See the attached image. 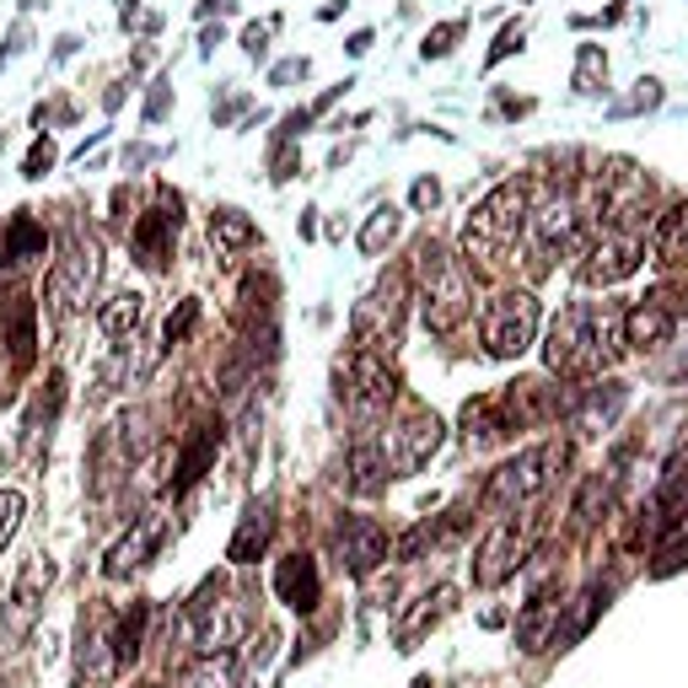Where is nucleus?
I'll return each mask as SVG.
<instances>
[{
    "mask_svg": "<svg viewBox=\"0 0 688 688\" xmlns=\"http://www.w3.org/2000/svg\"><path fill=\"white\" fill-rule=\"evenodd\" d=\"M178 226H183V200L167 183H157V204L146 215H135V232H129V247H135L140 269H167L172 243H178Z\"/></svg>",
    "mask_w": 688,
    "mask_h": 688,
    "instance_id": "nucleus-14",
    "label": "nucleus"
},
{
    "mask_svg": "<svg viewBox=\"0 0 688 688\" xmlns=\"http://www.w3.org/2000/svg\"><path fill=\"white\" fill-rule=\"evenodd\" d=\"M269 538H275V506H269V500H253L243 511V527H237L232 543H226V560H232V565H253V560L269 549Z\"/></svg>",
    "mask_w": 688,
    "mask_h": 688,
    "instance_id": "nucleus-22",
    "label": "nucleus"
},
{
    "mask_svg": "<svg viewBox=\"0 0 688 688\" xmlns=\"http://www.w3.org/2000/svg\"><path fill=\"white\" fill-rule=\"evenodd\" d=\"M442 436L446 425L431 414L425 404H409L404 420L382 436V446H388V468H393V479H409V474H420L436 452H442Z\"/></svg>",
    "mask_w": 688,
    "mask_h": 688,
    "instance_id": "nucleus-11",
    "label": "nucleus"
},
{
    "mask_svg": "<svg viewBox=\"0 0 688 688\" xmlns=\"http://www.w3.org/2000/svg\"><path fill=\"white\" fill-rule=\"evenodd\" d=\"M76 49H82V39H76V33H65V39L54 43V60H71Z\"/></svg>",
    "mask_w": 688,
    "mask_h": 688,
    "instance_id": "nucleus-49",
    "label": "nucleus"
},
{
    "mask_svg": "<svg viewBox=\"0 0 688 688\" xmlns=\"http://www.w3.org/2000/svg\"><path fill=\"white\" fill-rule=\"evenodd\" d=\"M661 103V82H641V92L629 103H618V114H641V108H656Z\"/></svg>",
    "mask_w": 688,
    "mask_h": 688,
    "instance_id": "nucleus-43",
    "label": "nucleus"
},
{
    "mask_svg": "<svg viewBox=\"0 0 688 688\" xmlns=\"http://www.w3.org/2000/svg\"><path fill=\"white\" fill-rule=\"evenodd\" d=\"M6 324H11V361L28 371V366H33V345H39V339H33V301H17V307L6 313Z\"/></svg>",
    "mask_w": 688,
    "mask_h": 688,
    "instance_id": "nucleus-35",
    "label": "nucleus"
},
{
    "mask_svg": "<svg viewBox=\"0 0 688 688\" xmlns=\"http://www.w3.org/2000/svg\"><path fill=\"white\" fill-rule=\"evenodd\" d=\"M146 318V296L140 290H114L103 307H97V328L108 334V339H129L135 328Z\"/></svg>",
    "mask_w": 688,
    "mask_h": 688,
    "instance_id": "nucleus-29",
    "label": "nucleus"
},
{
    "mask_svg": "<svg viewBox=\"0 0 688 688\" xmlns=\"http://www.w3.org/2000/svg\"><path fill=\"white\" fill-rule=\"evenodd\" d=\"M114 673H119L114 641H108L97 624H82V678H76V688H108Z\"/></svg>",
    "mask_w": 688,
    "mask_h": 688,
    "instance_id": "nucleus-26",
    "label": "nucleus"
},
{
    "mask_svg": "<svg viewBox=\"0 0 688 688\" xmlns=\"http://www.w3.org/2000/svg\"><path fill=\"white\" fill-rule=\"evenodd\" d=\"M43 253H49V232L33 221V210H17L6 226H0V269L6 275H22L33 269Z\"/></svg>",
    "mask_w": 688,
    "mask_h": 688,
    "instance_id": "nucleus-20",
    "label": "nucleus"
},
{
    "mask_svg": "<svg viewBox=\"0 0 688 688\" xmlns=\"http://www.w3.org/2000/svg\"><path fill=\"white\" fill-rule=\"evenodd\" d=\"M613 485H618V474H592V479L581 485L575 506H570V517H575V527H581V532H586V527H597V517H603L607 500H613Z\"/></svg>",
    "mask_w": 688,
    "mask_h": 688,
    "instance_id": "nucleus-33",
    "label": "nucleus"
},
{
    "mask_svg": "<svg viewBox=\"0 0 688 688\" xmlns=\"http://www.w3.org/2000/svg\"><path fill=\"white\" fill-rule=\"evenodd\" d=\"M157 157H162L157 146H129V151H124V162L129 167H146V162H157Z\"/></svg>",
    "mask_w": 688,
    "mask_h": 688,
    "instance_id": "nucleus-48",
    "label": "nucleus"
},
{
    "mask_svg": "<svg viewBox=\"0 0 688 688\" xmlns=\"http://www.w3.org/2000/svg\"><path fill=\"white\" fill-rule=\"evenodd\" d=\"M194 324H200V301H194V296H189V301H183V307H178V313H172V318H167L162 339H167V345H183V339H189V334H194Z\"/></svg>",
    "mask_w": 688,
    "mask_h": 688,
    "instance_id": "nucleus-38",
    "label": "nucleus"
},
{
    "mask_svg": "<svg viewBox=\"0 0 688 688\" xmlns=\"http://www.w3.org/2000/svg\"><path fill=\"white\" fill-rule=\"evenodd\" d=\"M167 103H172V86H167V82H157V86H151V103H146V124H157V119H162V114H167Z\"/></svg>",
    "mask_w": 688,
    "mask_h": 688,
    "instance_id": "nucleus-47",
    "label": "nucleus"
},
{
    "mask_svg": "<svg viewBox=\"0 0 688 688\" xmlns=\"http://www.w3.org/2000/svg\"><path fill=\"white\" fill-rule=\"evenodd\" d=\"M135 688H162V684H135Z\"/></svg>",
    "mask_w": 688,
    "mask_h": 688,
    "instance_id": "nucleus-51",
    "label": "nucleus"
},
{
    "mask_svg": "<svg viewBox=\"0 0 688 688\" xmlns=\"http://www.w3.org/2000/svg\"><path fill=\"white\" fill-rule=\"evenodd\" d=\"M414 281H420V307H425V328L431 334H457L474 313V281L463 269L457 253H446L436 237L414 247Z\"/></svg>",
    "mask_w": 688,
    "mask_h": 688,
    "instance_id": "nucleus-2",
    "label": "nucleus"
},
{
    "mask_svg": "<svg viewBox=\"0 0 688 688\" xmlns=\"http://www.w3.org/2000/svg\"><path fill=\"white\" fill-rule=\"evenodd\" d=\"M527 204H532L527 183H500V189L474 210V221L463 226V258H468V264H485V269L506 264V258L517 253V243H522Z\"/></svg>",
    "mask_w": 688,
    "mask_h": 688,
    "instance_id": "nucleus-4",
    "label": "nucleus"
},
{
    "mask_svg": "<svg viewBox=\"0 0 688 688\" xmlns=\"http://www.w3.org/2000/svg\"><path fill=\"white\" fill-rule=\"evenodd\" d=\"M92 285H97V237H92L86 226H71L60 258H54V269H49V307H54L60 318H71L76 307H86Z\"/></svg>",
    "mask_w": 688,
    "mask_h": 688,
    "instance_id": "nucleus-8",
    "label": "nucleus"
},
{
    "mask_svg": "<svg viewBox=\"0 0 688 688\" xmlns=\"http://www.w3.org/2000/svg\"><path fill=\"white\" fill-rule=\"evenodd\" d=\"M215 446H221V425H200L183 452H178V468H172V495H189V489L200 485L204 474H210V463H215Z\"/></svg>",
    "mask_w": 688,
    "mask_h": 688,
    "instance_id": "nucleus-23",
    "label": "nucleus"
},
{
    "mask_svg": "<svg viewBox=\"0 0 688 688\" xmlns=\"http://www.w3.org/2000/svg\"><path fill=\"white\" fill-rule=\"evenodd\" d=\"M436 200H442V183H436V178H420V183H414V194H409L414 210H436Z\"/></svg>",
    "mask_w": 688,
    "mask_h": 688,
    "instance_id": "nucleus-44",
    "label": "nucleus"
},
{
    "mask_svg": "<svg viewBox=\"0 0 688 688\" xmlns=\"http://www.w3.org/2000/svg\"><path fill=\"white\" fill-rule=\"evenodd\" d=\"M162 543H167V517H140V522L124 532L119 543L108 549V560H103V575L108 581H124V575H135V570H146L157 554H162Z\"/></svg>",
    "mask_w": 688,
    "mask_h": 688,
    "instance_id": "nucleus-18",
    "label": "nucleus"
},
{
    "mask_svg": "<svg viewBox=\"0 0 688 688\" xmlns=\"http://www.w3.org/2000/svg\"><path fill=\"white\" fill-rule=\"evenodd\" d=\"M414 688H431V678H414Z\"/></svg>",
    "mask_w": 688,
    "mask_h": 688,
    "instance_id": "nucleus-50",
    "label": "nucleus"
},
{
    "mask_svg": "<svg viewBox=\"0 0 688 688\" xmlns=\"http://www.w3.org/2000/svg\"><path fill=\"white\" fill-rule=\"evenodd\" d=\"M183 618H189V641H194V650H200V656H215V650H232L247 635L253 607H247V597H226V581L210 575L200 592L189 597Z\"/></svg>",
    "mask_w": 688,
    "mask_h": 688,
    "instance_id": "nucleus-6",
    "label": "nucleus"
},
{
    "mask_svg": "<svg viewBox=\"0 0 688 688\" xmlns=\"http://www.w3.org/2000/svg\"><path fill=\"white\" fill-rule=\"evenodd\" d=\"M607 86V60L597 43H581V54H575V92L581 97H597Z\"/></svg>",
    "mask_w": 688,
    "mask_h": 688,
    "instance_id": "nucleus-36",
    "label": "nucleus"
},
{
    "mask_svg": "<svg viewBox=\"0 0 688 688\" xmlns=\"http://www.w3.org/2000/svg\"><path fill=\"white\" fill-rule=\"evenodd\" d=\"M275 597L285 607H296V613H313V607L324 603V575H318V560L313 554H285L281 565H275Z\"/></svg>",
    "mask_w": 688,
    "mask_h": 688,
    "instance_id": "nucleus-21",
    "label": "nucleus"
},
{
    "mask_svg": "<svg viewBox=\"0 0 688 688\" xmlns=\"http://www.w3.org/2000/svg\"><path fill=\"white\" fill-rule=\"evenodd\" d=\"M684 565H688V506L656 527V565H650V575H673Z\"/></svg>",
    "mask_w": 688,
    "mask_h": 688,
    "instance_id": "nucleus-30",
    "label": "nucleus"
},
{
    "mask_svg": "<svg viewBox=\"0 0 688 688\" xmlns=\"http://www.w3.org/2000/svg\"><path fill=\"white\" fill-rule=\"evenodd\" d=\"M210 243L221 247V253H247V247L258 243V226L247 221L243 210L221 204V210H210Z\"/></svg>",
    "mask_w": 688,
    "mask_h": 688,
    "instance_id": "nucleus-31",
    "label": "nucleus"
},
{
    "mask_svg": "<svg viewBox=\"0 0 688 688\" xmlns=\"http://www.w3.org/2000/svg\"><path fill=\"white\" fill-rule=\"evenodd\" d=\"M479 339H485V356H495V361H517L527 345L538 339V301H532L527 290H500V296L485 307Z\"/></svg>",
    "mask_w": 688,
    "mask_h": 688,
    "instance_id": "nucleus-9",
    "label": "nucleus"
},
{
    "mask_svg": "<svg viewBox=\"0 0 688 688\" xmlns=\"http://www.w3.org/2000/svg\"><path fill=\"white\" fill-rule=\"evenodd\" d=\"M650 247H656V258L667 264V269H684L688 264V200L673 204L661 221H656V232H650Z\"/></svg>",
    "mask_w": 688,
    "mask_h": 688,
    "instance_id": "nucleus-27",
    "label": "nucleus"
},
{
    "mask_svg": "<svg viewBox=\"0 0 688 688\" xmlns=\"http://www.w3.org/2000/svg\"><path fill=\"white\" fill-rule=\"evenodd\" d=\"M22 511H28V500H22L17 489H0V549H6L11 532L22 527Z\"/></svg>",
    "mask_w": 688,
    "mask_h": 688,
    "instance_id": "nucleus-39",
    "label": "nucleus"
},
{
    "mask_svg": "<svg viewBox=\"0 0 688 688\" xmlns=\"http://www.w3.org/2000/svg\"><path fill=\"white\" fill-rule=\"evenodd\" d=\"M641 264H646V237H641V232H597L592 243L581 247L575 275H581V285L607 290V285L629 281Z\"/></svg>",
    "mask_w": 688,
    "mask_h": 688,
    "instance_id": "nucleus-12",
    "label": "nucleus"
},
{
    "mask_svg": "<svg viewBox=\"0 0 688 688\" xmlns=\"http://www.w3.org/2000/svg\"><path fill=\"white\" fill-rule=\"evenodd\" d=\"M307 71H313V60H285V65H275V76H269V82H275V86H290V82H301Z\"/></svg>",
    "mask_w": 688,
    "mask_h": 688,
    "instance_id": "nucleus-46",
    "label": "nucleus"
},
{
    "mask_svg": "<svg viewBox=\"0 0 688 688\" xmlns=\"http://www.w3.org/2000/svg\"><path fill=\"white\" fill-rule=\"evenodd\" d=\"M565 452H570L565 442H543V446L517 452L511 463H500V468L489 474V485H485V511L506 517V511H522L527 500H538V495L549 489V479L560 474Z\"/></svg>",
    "mask_w": 688,
    "mask_h": 688,
    "instance_id": "nucleus-5",
    "label": "nucleus"
},
{
    "mask_svg": "<svg viewBox=\"0 0 688 688\" xmlns=\"http://www.w3.org/2000/svg\"><path fill=\"white\" fill-rule=\"evenodd\" d=\"M339 393L356 404V414L361 420H377L382 409L399 399V371L388 366V356H377V350H356L350 356V366H339Z\"/></svg>",
    "mask_w": 688,
    "mask_h": 688,
    "instance_id": "nucleus-13",
    "label": "nucleus"
},
{
    "mask_svg": "<svg viewBox=\"0 0 688 688\" xmlns=\"http://www.w3.org/2000/svg\"><path fill=\"white\" fill-rule=\"evenodd\" d=\"M269 33H275V22H253V28L243 33V54L264 60V54H269Z\"/></svg>",
    "mask_w": 688,
    "mask_h": 688,
    "instance_id": "nucleus-42",
    "label": "nucleus"
},
{
    "mask_svg": "<svg viewBox=\"0 0 688 688\" xmlns=\"http://www.w3.org/2000/svg\"><path fill=\"white\" fill-rule=\"evenodd\" d=\"M452 603H457V592H452V586L420 592V597H414V607H409L404 618H399V629H393V646H399V650H414V646H420V635H425L431 624H442L446 613H452Z\"/></svg>",
    "mask_w": 688,
    "mask_h": 688,
    "instance_id": "nucleus-24",
    "label": "nucleus"
},
{
    "mask_svg": "<svg viewBox=\"0 0 688 688\" xmlns=\"http://www.w3.org/2000/svg\"><path fill=\"white\" fill-rule=\"evenodd\" d=\"M581 215L597 221V232H641L650 210V178L624 157H607L592 178H586V200L575 204Z\"/></svg>",
    "mask_w": 688,
    "mask_h": 688,
    "instance_id": "nucleus-3",
    "label": "nucleus"
},
{
    "mask_svg": "<svg viewBox=\"0 0 688 688\" xmlns=\"http://www.w3.org/2000/svg\"><path fill=\"white\" fill-rule=\"evenodd\" d=\"M560 613H565V592H560V575H549V581L527 597L522 618H517V646H522L527 656L560 646Z\"/></svg>",
    "mask_w": 688,
    "mask_h": 688,
    "instance_id": "nucleus-16",
    "label": "nucleus"
},
{
    "mask_svg": "<svg viewBox=\"0 0 688 688\" xmlns=\"http://www.w3.org/2000/svg\"><path fill=\"white\" fill-rule=\"evenodd\" d=\"M399 221H404V215H399L393 204H377V210H371V221L361 226V253H366V258H377L382 247L399 237Z\"/></svg>",
    "mask_w": 688,
    "mask_h": 688,
    "instance_id": "nucleus-34",
    "label": "nucleus"
},
{
    "mask_svg": "<svg viewBox=\"0 0 688 688\" xmlns=\"http://www.w3.org/2000/svg\"><path fill=\"white\" fill-rule=\"evenodd\" d=\"M575 232H581V210L565 189H543L538 200L527 204V253H532V275H549V264L575 247Z\"/></svg>",
    "mask_w": 688,
    "mask_h": 688,
    "instance_id": "nucleus-7",
    "label": "nucleus"
},
{
    "mask_svg": "<svg viewBox=\"0 0 688 688\" xmlns=\"http://www.w3.org/2000/svg\"><path fill=\"white\" fill-rule=\"evenodd\" d=\"M28 39H33V33H28V22H17V28H11V39H6V49H0V71H6L22 49H28Z\"/></svg>",
    "mask_w": 688,
    "mask_h": 688,
    "instance_id": "nucleus-45",
    "label": "nucleus"
},
{
    "mask_svg": "<svg viewBox=\"0 0 688 688\" xmlns=\"http://www.w3.org/2000/svg\"><path fill=\"white\" fill-rule=\"evenodd\" d=\"M618 356H624V307L613 301H575L549 324L543 339V366L560 377H592Z\"/></svg>",
    "mask_w": 688,
    "mask_h": 688,
    "instance_id": "nucleus-1",
    "label": "nucleus"
},
{
    "mask_svg": "<svg viewBox=\"0 0 688 688\" xmlns=\"http://www.w3.org/2000/svg\"><path fill=\"white\" fill-rule=\"evenodd\" d=\"M334 549H339V565H345V575L366 581L371 570L388 560V532L371 522V517H345L339 532H334Z\"/></svg>",
    "mask_w": 688,
    "mask_h": 688,
    "instance_id": "nucleus-19",
    "label": "nucleus"
},
{
    "mask_svg": "<svg viewBox=\"0 0 688 688\" xmlns=\"http://www.w3.org/2000/svg\"><path fill=\"white\" fill-rule=\"evenodd\" d=\"M629 404V388L624 382H603V388H592L586 399H581V409H575V425L592 436V431H607L613 420H618V409Z\"/></svg>",
    "mask_w": 688,
    "mask_h": 688,
    "instance_id": "nucleus-28",
    "label": "nucleus"
},
{
    "mask_svg": "<svg viewBox=\"0 0 688 688\" xmlns=\"http://www.w3.org/2000/svg\"><path fill=\"white\" fill-rule=\"evenodd\" d=\"M146 629H151V603H129V613H124L119 629H114V661H119V673L140 661V650H146Z\"/></svg>",
    "mask_w": 688,
    "mask_h": 688,
    "instance_id": "nucleus-32",
    "label": "nucleus"
},
{
    "mask_svg": "<svg viewBox=\"0 0 688 688\" xmlns=\"http://www.w3.org/2000/svg\"><path fill=\"white\" fill-rule=\"evenodd\" d=\"M399 318H404V281L388 275V281L356 307V345H361V350H377V356L399 350Z\"/></svg>",
    "mask_w": 688,
    "mask_h": 688,
    "instance_id": "nucleus-15",
    "label": "nucleus"
},
{
    "mask_svg": "<svg viewBox=\"0 0 688 688\" xmlns=\"http://www.w3.org/2000/svg\"><path fill=\"white\" fill-rule=\"evenodd\" d=\"M684 313L688 307L673 296V290H656V296H646L641 307L624 313V345H635V350H661V345L673 339V328H678Z\"/></svg>",
    "mask_w": 688,
    "mask_h": 688,
    "instance_id": "nucleus-17",
    "label": "nucleus"
},
{
    "mask_svg": "<svg viewBox=\"0 0 688 688\" xmlns=\"http://www.w3.org/2000/svg\"><path fill=\"white\" fill-rule=\"evenodd\" d=\"M463 33H468V22H463V17H457V22H442V28H431V39L420 43V54H425V60H442V54H452V49H457V39H463Z\"/></svg>",
    "mask_w": 688,
    "mask_h": 688,
    "instance_id": "nucleus-37",
    "label": "nucleus"
},
{
    "mask_svg": "<svg viewBox=\"0 0 688 688\" xmlns=\"http://www.w3.org/2000/svg\"><path fill=\"white\" fill-rule=\"evenodd\" d=\"M522 39H527V22H506V28H500V39H495V49H489V65H500L506 54H517Z\"/></svg>",
    "mask_w": 688,
    "mask_h": 688,
    "instance_id": "nucleus-40",
    "label": "nucleus"
},
{
    "mask_svg": "<svg viewBox=\"0 0 688 688\" xmlns=\"http://www.w3.org/2000/svg\"><path fill=\"white\" fill-rule=\"evenodd\" d=\"M49 167H54V140H49V135H43L39 146H33V151H28V157H22V178H43V172H49Z\"/></svg>",
    "mask_w": 688,
    "mask_h": 688,
    "instance_id": "nucleus-41",
    "label": "nucleus"
},
{
    "mask_svg": "<svg viewBox=\"0 0 688 688\" xmlns=\"http://www.w3.org/2000/svg\"><path fill=\"white\" fill-rule=\"evenodd\" d=\"M532 538H538V517L506 511L500 522L489 527L479 554H474V581H479V586H500L506 575H517V565H522L527 549H532Z\"/></svg>",
    "mask_w": 688,
    "mask_h": 688,
    "instance_id": "nucleus-10",
    "label": "nucleus"
},
{
    "mask_svg": "<svg viewBox=\"0 0 688 688\" xmlns=\"http://www.w3.org/2000/svg\"><path fill=\"white\" fill-rule=\"evenodd\" d=\"M49 581H54V565H49L43 554H33V560L22 565V575H17V586H11V629H17V635L39 618V603H43V592H49Z\"/></svg>",
    "mask_w": 688,
    "mask_h": 688,
    "instance_id": "nucleus-25",
    "label": "nucleus"
}]
</instances>
